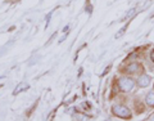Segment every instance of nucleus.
I'll use <instances>...</instances> for the list:
<instances>
[{
	"label": "nucleus",
	"mask_w": 154,
	"mask_h": 121,
	"mask_svg": "<svg viewBox=\"0 0 154 121\" xmlns=\"http://www.w3.org/2000/svg\"><path fill=\"white\" fill-rule=\"evenodd\" d=\"M150 81H152L150 76L141 75L140 77H139V80H137V85L140 86V88H146V86H149V84H150Z\"/></svg>",
	"instance_id": "nucleus-4"
},
{
	"label": "nucleus",
	"mask_w": 154,
	"mask_h": 121,
	"mask_svg": "<svg viewBox=\"0 0 154 121\" xmlns=\"http://www.w3.org/2000/svg\"><path fill=\"white\" fill-rule=\"evenodd\" d=\"M23 88H25V84H21V85H19V88L17 89V90H14V94H18L19 93V91H21Z\"/></svg>",
	"instance_id": "nucleus-6"
},
{
	"label": "nucleus",
	"mask_w": 154,
	"mask_h": 121,
	"mask_svg": "<svg viewBox=\"0 0 154 121\" xmlns=\"http://www.w3.org/2000/svg\"><path fill=\"white\" fill-rule=\"evenodd\" d=\"M118 86L122 91H131L135 86V81L131 79V77H127V76H123V77H119L118 80Z\"/></svg>",
	"instance_id": "nucleus-2"
},
{
	"label": "nucleus",
	"mask_w": 154,
	"mask_h": 121,
	"mask_svg": "<svg viewBox=\"0 0 154 121\" xmlns=\"http://www.w3.org/2000/svg\"><path fill=\"white\" fill-rule=\"evenodd\" d=\"M144 71V67L140 63H131L126 67V72L128 75H139V74H143Z\"/></svg>",
	"instance_id": "nucleus-3"
},
{
	"label": "nucleus",
	"mask_w": 154,
	"mask_h": 121,
	"mask_svg": "<svg viewBox=\"0 0 154 121\" xmlns=\"http://www.w3.org/2000/svg\"><path fill=\"white\" fill-rule=\"evenodd\" d=\"M112 113L117 117H121V119H131L132 115H131V111H130L126 106H121V104H116L112 107Z\"/></svg>",
	"instance_id": "nucleus-1"
},
{
	"label": "nucleus",
	"mask_w": 154,
	"mask_h": 121,
	"mask_svg": "<svg viewBox=\"0 0 154 121\" xmlns=\"http://www.w3.org/2000/svg\"><path fill=\"white\" fill-rule=\"evenodd\" d=\"M145 102H146V104L149 106V107H154V90L149 91V93L146 94Z\"/></svg>",
	"instance_id": "nucleus-5"
},
{
	"label": "nucleus",
	"mask_w": 154,
	"mask_h": 121,
	"mask_svg": "<svg viewBox=\"0 0 154 121\" xmlns=\"http://www.w3.org/2000/svg\"><path fill=\"white\" fill-rule=\"evenodd\" d=\"M150 59H152V61L154 62V50H153V52L150 53Z\"/></svg>",
	"instance_id": "nucleus-7"
}]
</instances>
